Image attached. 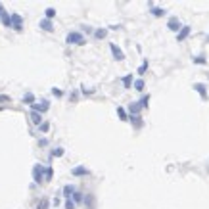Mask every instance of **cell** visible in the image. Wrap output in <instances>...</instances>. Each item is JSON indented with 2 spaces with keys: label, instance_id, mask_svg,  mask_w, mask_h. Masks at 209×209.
<instances>
[{
  "label": "cell",
  "instance_id": "6da1fadb",
  "mask_svg": "<svg viewBox=\"0 0 209 209\" xmlns=\"http://www.w3.org/2000/svg\"><path fill=\"white\" fill-rule=\"evenodd\" d=\"M65 42H67V44H84V37H83V33L73 31L65 37Z\"/></svg>",
  "mask_w": 209,
  "mask_h": 209
},
{
  "label": "cell",
  "instance_id": "7a4b0ae2",
  "mask_svg": "<svg viewBox=\"0 0 209 209\" xmlns=\"http://www.w3.org/2000/svg\"><path fill=\"white\" fill-rule=\"evenodd\" d=\"M10 27H14L16 31L23 29V19H21L19 14H12V16H10Z\"/></svg>",
  "mask_w": 209,
  "mask_h": 209
},
{
  "label": "cell",
  "instance_id": "3957f363",
  "mask_svg": "<svg viewBox=\"0 0 209 209\" xmlns=\"http://www.w3.org/2000/svg\"><path fill=\"white\" fill-rule=\"evenodd\" d=\"M33 179H35L37 184L42 182V179H44V167H42V165H35V167H33Z\"/></svg>",
  "mask_w": 209,
  "mask_h": 209
},
{
  "label": "cell",
  "instance_id": "277c9868",
  "mask_svg": "<svg viewBox=\"0 0 209 209\" xmlns=\"http://www.w3.org/2000/svg\"><path fill=\"white\" fill-rule=\"evenodd\" d=\"M109 50H111V54H113V58H115L117 61H123V60H125V54H123V50H121L119 46H115L113 42H111V44H109Z\"/></svg>",
  "mask_w": 209,
  "mask_h": 209
},
{
  "label": "cell",
  "instance_id": "5b68a950",
  "mask_svg": "<svg viewBox=\"0 0 209 209\" xmlns=\"http://www.w3.org/2000/svg\"><path fill=\"white\" fill-rule=\"evenodd\" d=\"M31 107H33V111H35V113H39V111H40V113H44L50 106H48V102H46V100H42L40 104H31Z\"/></svg>",
  "mask_w": 209,
  "mask_h": 209
},
{
  "label": "cell",
  "instance_id": "8992f818",
  "mask_svg": "<svg viewBox=\"0 0 209 209\" xmlns=\"http://www.w3.org/2000/svg\"><path fill=\"white\" fill-rule=\"evenodd\" d=\"M190 31H192V29H190L188 25H184V27H180V31H179V35H177V40H179V42H182V40H184L186 37L190 35Z\"/></svg>",
  "mask_w": 209,
  "mask_h": 209
},
{
  "label": "cell",
  "instance_id": "52a82bcc",
  "mask_svg": "<svg viewBox=\"0 0 209 209\" xmlns=\"http://www.w3.org/2000/svg\"><path fill=\"white\" fill-rule=\"evenodd\" d=\"M71 175H73V177H86V175H89V169L81 165V167H75V169L71 171Z\"/></svg>",
  "mask_w": 209,
  "mask_h": 209
},
{
  "label": "cell",
  "instance_id": "ba28073f",
  "mask_svg": "<svg viewBox=\"0 0 209 209\" xmlns=\"http://www.w3.org/2000/svg\"><path fill=\"white\" fill-rule=\"evenodd\" d=\"M167 27H169L171 31H177V33H179V29H180V21H179L177 17H171L169 23H167Z\"/></svg>",
  "mask_w": 209,
  "mask_h": 209
},
{
  "label": "cell",
  "instance_id": "9c48e42d",
  "mask_svg": "<svg viewBox=\"0 0 209 209\" xmlns=\"http://www.w3.org/2000/svg\"><path fill=\"white\" fill-rule=\"evenodd\" d=\"M194 90H196L198 94H200V96L203 98V100L207 98V92H205V84H202V83H196V84H194Z\"/></svg>",
  "mask_w": 209,
  "mask_h": 209
},
{
  "label": "cell",
  "instance_id": "30bf717a",
  "mask_svg": "<svg viewBox=\"0 0 209 209\" xmlns=\"http://www.w3.org/2000/svg\"><path fill=\"white\" fill-rule=\"evenodd\" d=\"M39 27H40L42 31H48V33H50V31L54 29V27H52V21H50V19H42L40 23H39Z\"/></svg>",
  "mask_w": 209,
  "mask_h": 209
},
{
  "label": "cell",
  "instance_id": "8fae6325",
  "mask_svg": "<svg viewBox=\"0 0 209 209\" xmlns=\"http://www.w3.org/2000/svg\"><path fill=\"white\" fill-rule=\"evenodd\" d=\"M77 190H75V186H71V184H67V186H63V196L65 198H67V200H69V198L75 194Z\"/></svg>",
  "mask_w": 209,
  "mask_h": 209
},
{
  "label": "cell",
  "instance_id": "7c38bea8",
  "mask_svg": "<svg viewBox=\"0 0 209 209\" xmlns=\"http://www.w3.org/2000/svg\"><path fill=\"white\" fill-rule=\"evenodd\" d=\"M31 121H33L35 125H40V123H42V117H40V113H35V111H33V113H31Z\"/></svg>",
  "mask_w": 209,
  "mask_h": 209
},
{
  "label": "cell",
  "instance_id": "4fadbf2b",
  "mask_svg": "<svg viewBox=\"0 0 209 209\" xmlns=\"http://www.w3.org/2000/svg\"><path fill=\"white\" fill-rule=\"evenodd\" d=\"M140 109H142V107H140V104H138V102H134V104H130V113H133V115H136V113L140 111Z\"/></svg>",
  "mask_w": 209,
  "mask_h": 209
},
{
  "label": "cell",
  "instance_id": "5bb4252c",
  "mask_svg": "<svg viewBox=\"0 0 209 209\" xmlns=\"http://www.w3.org/2000/svg\"><path fill=\"white\" fill-rule=\"evenodd\" d=\"M106 35H107V31H106V29H98V31L94 33V37H96V39H104Z\"/></svg>",
  "mask_w": 209,
  "mask_h": 209
},
{
  "label": "cell",
  "instance_id": "9a60e30c",
  "mask_svg": "<svg viewBox=\"0 0 209 209\" xmlns=\"http://www.w3.org/2000/svg\"><path fill=\"white\" fill-rule=\"evenodd\" d=\"M130 81H133V75L123 77V84H125V89H130Z\"/></svg>",
  "mask_w": 209,
  "mask_h": 209
},
{
  "label": "cell",
  "instance_id": "2e32d148",
  "mask_svg": "<svg viewBox=\"0 0 209 209\" xmlns=\"http://www.w3.org/2000/svg\"><path fill=\"white\" fill-rule=\"evenodd\" d=\"M117 113H119V117H121V121H127V119H129V117H127V113H125V109H123V107H121V106L117 107Z\"/></svg>",
  "mask_w": 209,
  "mask_h": 209
},
{
  "label": "cell",
  "instance_id": "e0dca14e",
  "mask_svg": "<svg viewBox=\"0 0 209 209\" xmlns=\"http://www.w3.org/2000/svg\"><path fill=\"white\" fill-rule=\"evenodd\" d=\"M152 14L156 16V17H159V16H163V14H165V10H163V8H153V10H152Z\"/></svg>",
  "mask_w": 209,
  "mask_h": 209
},
{
  "label": "cell",
  "instance_id": "ac0fdd59",
  "mask_svg": "<svg viewBox=\"0 0 209 209\" xmlns=\"http://www.w3.org/2000/svg\"><path fill=\"white\" fill-rule=\"evenodd\" d=\"M73 200H75L77 203H81V202L84 200V198H83V194H81V192H75V194H73Z\"/></svg>",
  "mask_w": 209,
  "mask_h": 209
},
{
  "label": "cell",
  "instance_id": "d6986e66",
  "mask_svg": "<svg viewBox=\"0 0 209 209\" xmlns=\"http://www.w3.org/2000/svg\"><path fill=\"white\" fill-rule=\"evenodd\" d=\"M2 23H4L6 27H10V16H8L6 12H2Z\"/></svg>",
  "mask_w": 209,
  "mask_h": 209
},
{
  "label": "cell",
  "instance_id": "ffe728a7",
  "mask_svg": "<svg viewBox=\"0 0 209 209\" xmlns=\"http://www.w3.org/2000/svg\"><path fill=\"white\" fill-rule=\"evenodd\" d=\"M134 89H136V90H142V89H144V81H142V79L134 81Z\"/></svg>",
  "mask_w": 209,
  "mask_h": 209
},
{
  "label": "cell",
  "instance_id": "44dd1931",
  "mask_svg": "<svg viewBox=\"0 0 209 209\" xmlns=\"http://www.w3.org/2000/svg\"><path fill=\"white\" fill-rule=\"evenodd\" d=\"M23 102L33 104V102H35V96H33V94H25V96H23Z\"/></svg>",
  "mask_w": 209,
  "mask_h": 209
},
{
  "label": "cell",
  "instance_id": "7402d4cb",
  "mask_svg": "<svg viewBox=\"0 0 209 209\" xmlns=\"http://www.w3.org/2000/svg\"><path fill=\"white\" fill-rule=\"evenodd\" d=\"M148 102H150V96H144L138 104H140V107H148Z\"/></svg>",
  "mask_w": 209,
  "mask_h": 209
},
{
  "label": "cell",
  "instance_id": "603a6c76",
  "mask_svg": "<svg viewBox=\"0 0 209 209\" xmlns=\"http://www.w3.org/2000/svg\"><path fill=\"white\" fill-rule=\"evenodd\" d=\"M54 16H56V10H54V8H48V10H46V19H52Z\"/></svg>",
  "mask_w": 209,
  "mask_h": 209
},
{
  "label": "cell",
  "instance_id": "cb8c5ba5",
  "mask_svg": "<svg viewBox=\"0 0 209 209\" xmlns=\"http://www.w3.org/2000/svg\"><path fill=\"white\" fill-rule=\"evenodd\" d=\"M130 121H133V123H134V127H142V121H140V117H138V115L130 117Z\"/></svg>",
  "mask_w": 209,
  "mask_h": 209
},
{
  "label": "cell",
  "instance_id": "d4e9b609",
  "mask_svg": "<svg viewBox=\"0 0 209 209\" xmlns=\"http://www.w3.org/2000/svg\"><path fill=\"white\" fill-rule=\"evenodd\" d=\"M52 156H54V157H60V156H63V148H56V150L52 152Z\"/></svg>",
  "mask_w": 209,
  "mask_h": 209
},
{
  "label": "cell",
  "instance_id": "484cf974",
  "mask_svg": "<svg viewBox=\"0 0 209 209\" xmlns=\"http://www.w3.org/2000/svg\"><path fill=\"white\" fill-rule=\"evenodd\" d=\"M37 209H48V200H42V202L37 205Z\"/></svg>",
  "mask_w": 209,
  "mask_h": 209
},
{
  "label": "cell",
  "instance_id": "4316f807",
  "mask_svg": "<svg viewBox=\"0 0 209 209\" xmlns=\"http://www.w3.org/2000/svg\"><path fill=\"white\" fill-rule=\"evenodd\" d=\"M146 69H148V61H144V63L140 65V69H138V73H140V75H144V71H146Z\"/></svg>",
  "mask_w": 209,
  "mask_h": 209
},
{
  "label": "cell",
  "instance_id": "83f0119b",
  "mask_svg": "<svg viewBox=\"0 0 209 209\" xmlns=\"http://www.w3.org/2000/svg\"><path fill=\"white\" fill-rule=\"evenodd\" d=\"M194 63H205V58L203 56H198V58H194Z\"/></svg>",
  "mask_w": 209,
  "mask_h": 209
},
{
  "label": "cell",
  "instance_id": "f1b7e54d",
  "mask_svg": "<svg viewBox=\"0 0 209 209\" xmlns=\"http://www.w3.org/2000/svg\"><path fill=\"white\" fill-rule=\"evenodd\" d=\"M65 209H75V203L71 200H67V202H65Z\"/></svg>",
  "mask_w": 209,
  "mask_h": 209
},
{
  "label": "cell",
  "instance_id": "f546056e",
  "mask_svg": "<svg viewBox=\"0 0 209 209\" xmlns=\"http://www.w3.org/2000/svg\"><path fill=\"white\" fill-rule=\"evenodd\" d=\"M44 173H46V180H50V179H52V167H46Z\"/></svg>",
  "mask_w": 209,
  "mask_h": 209
},
{
  "label": "cell",
  "instance_id": "4dcf8cb0",
  "mask_svg": "<svg viewBox=\"0 0 209 209\" xmlns=\"http://www.w3.org/2000/svg\"><path fill=\"white\" fill-rule=\"evenodd\" d=\"M52 94H54V96H61V90H58V89H52Z\"/></svg>",
  "mask_w": 209,
  "mask_h": 209
},
{
  "label": "cell",
  "instance_id": "1f68e13d",
  "mask_svg": "<svg viewBox=\"0 0 209 209\" xmlns=\"http://www.w3.org/2000/svg\"><path fill=\"white\" fill-rule=\"evenodd\" d=\"M6 100H10L8 96H0V102H6Z\"/></svg>",
  "mask_w": 209,
  "mask_h": 209
},
{
  "label": "cell",
  "instance_id": "d6a6232c",
  "mask_svg": "<svg viewBox=\"0 0 209 209\" xmlns=\"http://www.w3.org/2000/svg\"><path fill=\"white\" fill-rule=\"evenodd\" d=\"M4 12V8H2V4H0V14H2Z\"/></svg>",
  "mask_w": 209,
  "mask_h": 209
},
{
  "label": "cell",
  "instance_id": "836d02e7",
  "mask_svg": "<svg viewBox=\"0 0 209 209\" xmlns=\"http://www.w3.org/2000/svg\"><path fill=\"white\" fill-rule=\"evenodd\" d=\"M0 16H2V14H0Z\"/></svg>",
  "mask_w": 209,
  "mask_h": 209
}]
</instances>
